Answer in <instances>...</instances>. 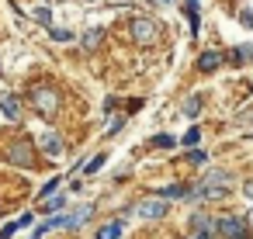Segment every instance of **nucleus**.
<instances>
[{
  "instance_id": "27",
  "label": "nucleus",
  "mask_w": 253,
  "mask_h": 239,
  "mask_svg": "<svg viewBox=\"0 0 253 239\" xmlns=\"http://www.w3.org/2000/svg\"><path fill=\"white\" fill-rule=\"evenodd\" d=\"M243 191H246V198H250V201H253V177H250V180H246V184H243Z\"/></svg>"
},
{
  "instance_id": "8",
  "label": "nucleus",
  "mask_w": 253,
  "mask_h": 239,
  "mask_svg": "<svg viewBox=\"0 0 253 239\" xmlns=\"http://www.w3.org/2000/svg\"><path fill=\"white\" fill-rule=\"evenodd\" d=\"M184 11H187L191 35H198V32H201V0H184Z\"/></svg>"
},
{
  "instance_id": "15",
  "label": "nucleus",
  "mask_w": 253,
  "mask_h": 239,
  "mask_svg": "<svg viewBox=\"0 0 253 239\" xmlns=\"http://www.w3.org/2000/svg\"><path fill=\"white\" fill-rule=\"evenodd\" d=\"M187 194H191V191H187L184 184H170V187H163V201H167V198H187Z\"/></svg>"
},
{
  "instance_id": "5",
  "label": "nucleus",
  "mask_w": 253,
  "mask_h": 239,
  "mask_svg": "<svg viewBox=\"0 0 253 239\" xmlns=\"http://www.w3.org/2000/svg\"><path fill=\"white\" fill-rule=\"evenodd\" d=\"M132 35L139 39V45H153V42L160 39V28H156L153 18H135V21H132Z\"/></svg>"
},
{
  "instance_id": "19",
  "label": "nucleus",
  "mask_w": 253,
  "mask_h": 239,
  "mask_svg": "<svg viewBox=\"0 0 253 239\" xmlns=\"http://www.w3.org/2000/svg\"><path fill=\"white\" fill-rule=\"evenodd\" d=\"M66 204V194H56V198H45V211H59Z\"/></svg>"
},
{
  "instance_id": "10",
  "label": "nucleus",
  "mask_w": 253,
  "mask_h": 239,
  "mask_svg": "<svg viewBox=\"0 0 253 239\" xmlns=\"http://www.w3.org/2000/svg\"><path fill=\"white\" fill-rule=\"evenodd\" d=\"M218 66H222V56L218 52H201V59H198V70L201 73H215Z\"/></svg>"
},
{
  "instance_id": "26",
  "label": "nucleus",
  "mask_w": 253,
  "mask_h": 239,
  "mask_svg": "<svg viewBox=\"0 0 253 239\" xmlns=\"http://www.w3.org/2000/svg\"><path fill=\"white\" fill-rule=\"evenodd\" d=\"M239 21H243V25L253 32V11H243V14H239Z\"/></svg>"
},
{
  "instance_id": "7",
  "label": "nucleus",
  "mask_w": 253,
  "mask_h": 239,
  "mask_svg": "<svg viewBox=\"0 0 253 239\" xmlns=\"http://www.w3.org/2000/svg\"><path fill=\"white\" fill-rule=\"evenodd\" d=\"M142 218H163L167 215V201L163 198H149V201H139V208H135Z\"/></svg>"
},
{
  "instance_id": "4",
  "label": "nucleus",
  "mask_w": 253,
  "mask_h": 239,
  "mask_svg": "<svg viewBox=\"0 0 253 239\" xmlns=\"http://www.w3.org/2000/svg\"><path fill=\"white\" fill-rule=\"evenodd\" d=\"M7 159L14 163V166H35V153H32V146H28V139H14L11 146H7Z\"/></svg>"
},
{
  "instance_id": "28",
  "label": "nucleus",
  "mask_w": 253,
  "mask_h": 239,
  "mask_svg": "<svg viewBox=\"0 0 253 239\" xmlns=\"http://www.w3.org/2000/svg\"><path fill=\"white\" fill-rule=\"evenodd\" d=\"M246 222H250V225H253V211H250V218H246Z\"/></svg>"
},
{
  "instance_id": "3",
  "label": "nucleus",
  "mask_w": 253,
  "mask_h": 239,
  "mask_svg": "<svg viewBox=\"0 0 253 239\" xmlns=\"http://www.w3.org/2000/svg\"><path fill=\"white\" fill-rule=\"evenodd\" d=\"M215 232H218L222 239H250V229H246V222H243V218H236V215L215 218Z\"/></svg>"
},
{
  "instance_id": "23",
  "label": "nucleus",
  "mask_w": 253,
  "mask_h": 239,
  "mask_svg": "<svg viewBox=\"0 0 253 239\" xmlns=\"http://www.w3.org/2000/svg\"><path fill=\"white\" fill-rule=\"evenodd\" d=\"M101 166H104V156H94V159H90V163L84 166V173H97Z\"/></svg>"
},
{
  "instance_id": "1",
  "label": "nucleus",
  "mask_w": 253,
  "mask_h": 239,
  "mask_svg": "<svg viewBox=\"0 0 253 239\" xmlns=\"http://www.w3.org/2000/svg\"><path fill=\"white\" fill-rule=\"evenodd\" d=\"M229 184H232V177H229L225 170H211L205 180H198V184L191 187V194H194V198H201V201L225 198V194H229Z\"/></svg>"
},
{
  "instance_id": "2",
  "label": "nucleus",
  "mask_w": 253,
  "mask_h": 239,
  "mask_svg": "<svg viewBox=\"0 0 253 239\" xmlns=\"http://www.w3.org/2000/svg\"><path fill=\"white\" fill-rule=\"evenodd\" d=\"M32 104H35L42 115H56V111H59V94H56V87H49V83L35 87V90H32Z\"/></svg>"
},
{
  "instance_id": "21",
  "label": "nucleus",
  "mask_w": 253,
  "mask_h": 239,
  "mask_svg": "<svg viewBox=\"0 0 253 239\" xmlns=\"http://www.w3.org/2000/svg\"><path fill=\"white\" fill-rule=\"evenodd\" d=\"M232 59H236V63H246V59H253V45H239Z\"/></svg>"
},
{
  "instance_id": "20",
  "label": "nucleus",
  "mask_w": 253,
  "mask_h": 239,
  "mask_svg": "<svg viewBox=\"0 0 253 239\" xmlns=\"http://www.w3.org/2000/svg\"><path fill=\"white\" fill-rule=\"evenodd\" d=\"M49 35L56 42H73V32H66V28H49Z\"/></svg>"
},
{
  "instance_id": "22",
  "label": "nucleus",
  "mask_w": 253,
  "mask_h": 239,
  "mask_svg": "<svg viewBox=\"0 0 253 239\" xmlns=\"http://www.w3.org/2000/svg\"><path fill=\"white\" fill-rule=\"evenodd\" d=\"M18 229H21V222H7L4 229H0V239H11V236H14Z\"/></svg>"
},
{
  "instance_id": "24",
  "label": "nucleus",
  "mask_w": 253,
  "mask_h": 239,
  "mask_svg": "<svg viewBox=\"0 0 253 239\" xmlns=\"http://www.w3.org/2000/svg\"><path fill=\"white\" fill-rule=\"evenodd\" d=\"M205 159H208V156H205L201 149H191V153H187V163H194V166H198V163H205Z\"/></svg>"
},
{
  "instance_id": "9",
  "label": "nucleus",
  "mask_w": 253,
  "mask_h": 239,
  "mask_svg": "<svg viewBox=\"0 0 253 239\" xmlns=\"http://www.w3.org/2000/svg\"><path fill=\"white\" fill-rule=\"evenodd\" d=\"M0 108H4V115H7L11 121H18V118H21V104H18V97H14V94H4V97H0Z\"/></svg>"
},
{
  "instance_id": "29",
  "label": "nucleus",
  "mask_w": 253,
  "mask_h": 239,
  "mask_svg": "<svg viewBox=\"0 0 253 239\" xmlns=\"http://www.w3.org/2000/svg\"><path fill=\"white\" fill-rule=\"evenodd\" d=\"M163 4H167V0H163Z\"/></svg>"
},
{
  "instance_id": "18",
  "label": "nucleus",
  "mask_w": 253,
  "mask_h": 239,
  "mask_svg": "<svg viewBox=\"0 0 253 239\" xmlns=\"http://www.w3.org/2000/svg\"><path fill=\"white\" fill-rule=\"evenodd\" d=\"M153 142H156L160 149H173V146H177V139H173V135H167V132H160V135H153Z\"/></svg>"
},
{
  "instance_id": "25",
  "label": "nucleus",
  "mask_w": 253,
  "mask_h": 239,
  "mask_svg": "<svg viewBox=\"0 0 253 239\" xmlns=\"http://www.w3.org/2000/svg\"><path fill=\"white\" fill-rule=\"evenodd\" d=\"M35 18H39L42 25H52V18H49V11H45V7H39V11H35Z\"/></svg>"
},
{
  "instance_id": "12",
  "label": "nucleus",
  "mask_w": 253,
  "mask_h": 239,
  "mask_svg": "<svg viewBox=\"0 0 253 239\" xmlns=\"http://www.w3.org/2000/svg\"><path fill=\"white\" fill-rule=\"evenodd\" d=\"M101 39H104V28H90V32L84 35V49H97Z\"/></svg>"
},
{
  "instance_id": "16",
  "label": "nucleus",
  "mask_w": 253,
  "mask_h": 239,
  "mask_svg": "<svg viewBox=\"0 0 253 239\" xmlns=\"http://www.w3.org/2000/svg\"><path fill=\"white\" fill-rule=\"evenodd\" d=\"M118 236H122V222H111L97 232V239H118Z\"/></svg>"
},
{
  "instance_id": "14",
  "label": "nucleus",
  "mask_w": 253,
  "mask_h": 239,
  "mask_svg": "<svg viewBox=\"0 0 253 239\" xmlns=\"http://www.w3.org/2000/svg\"><path fill=\"white\" fill-rule=\"evenodd\" d=\"M90 215H94V208H90V204H87V208H80V211H73V215H70V229H77V225H84V222H87Z\"/></svg>"
},
{
  "instance_id": "6",
  "label": "nucleus",
  "mask_w": 253,
  "mask_h": 239,
  "mask_svg": "<svg viewBox=\"0 0 253 239\" xmlns=\"http://www.w3.org/2000/svg\"><path fill=\"white\" fill-rule=\"evenodd\" d=\"M191 232H194V239H211V229H215V222L205 215V211H191Z\"/></svg>"
},
{
  "instance_id": "11",
  "label": "nucleus",
  "mask_w": 253,
  "mask_h": 239,
  "mask_svg": "<svg viewBox=\"0 0 253 239\" xmlns=\"http://www.w3.org/2000/svg\"><path fill=\"white\" fill-rule=\"evenodd\" d=\"M42 149H45L49 156H63V139H59L56 132H45V135H42Z\"/></svg>"
},
{
  "instance_id": "13",
  "label": "nucleus",
  "mask_w": 253,
  "mask_h": 239,
  "mask_svg": "<svg viewBox=\"0 0 253 239\" xmlns=\"http://www.w3.org/2000/svg\"><path fill=\"white\" fill-rule=\"evenodd\" d=\"M198 139H201V128H198V125H191V128L180 135V142H184V146H191V149H198Z\"/></svg>"
},
{
  "instance_id": "17",
  "label": "nucleus",
  "mask_w": 253,
  "mask_h": 239,
  "mask_svg": "<svg viewBox=\"0 0 253 239\" xmlns=\"http://www.w3.org/2000/svg\"><path fill=\"white\" fill-rule=\"evenodd\" d=\"M180 111H184V115H187V118H194V115H198V111H201V97H187V101H184V108H180Z\"/></svg>"
}]
</instances>
